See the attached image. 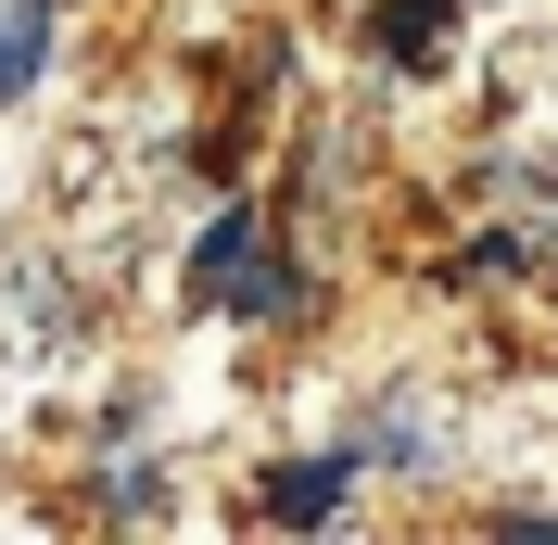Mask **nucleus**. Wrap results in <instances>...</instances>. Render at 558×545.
<instances>
[{
  "label": "nucleus",
  "instance_id": "obj_3",
  "mask_svg": "<svg viewBox=\"0 0 558 545\" xmlns=\"http://www.w3.org/2000/svg\"><path fill=\"white\" fill-rule=\"evenodd\" d=\"M343 508V457H317V470H279L267 482V520H330Z\"/></svg>",
  "mask_w": 558,
  "mask_h": 545
},
{
  "label": "nucleus",
  "instance_id": "obj_4",
  "mask_svg": "<svg viewBox=\"0 0 558 545\" xmlns=\"http://www.w3.org/2000/svg\"><path fill=\"white\" fill-rule=\"evenodd\" d=\"M242 254H254V216H216L204 254H191V279H204V292H229V279H242Z\"/></svg>",
  "mask_w": 558,
  "mask_h": 545
},
{
  "label": "nucleus",
  "instance_id": "obj_1",
  "mask_svg": "<svg viewBox=\"0 0 558 545\" xmlns=\"http://www.w3.org/2000/svg\"><path fill=\"white\" fill-rule=\"evenodd\" d=\"M38 64H51V0H13V13H0V102L38 89Z\"/></svg>",
  "mask_w": 558,
  "mask_h": 545
},
{
  "label": "nucleus",
  "instance_id": "obj_2",
  "mask_svg": "<svg viewBox=\"0 0 558 545\" xmlns=\"http://www.w3.org/2000/svg\"><path fill=\"white\" fill-rule=\"evenodd\" d=\"M445 13H457V0H381V64H432V51H445Z\"/></svg>",
  "mask_w": 558,
  "mask_h": 545
}]
</instances>
